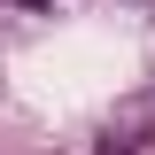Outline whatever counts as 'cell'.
I'll return each instance as SVG.
<instances>
[{
  "label": "cell",
  "mask_w": 155,
  "mask_h": 155,
  "mask_svg": "<svg viewBox=\"0 0 155 155\" xmlns=\"http://www.w3.org/2000/svg\"><path fill=\"white\" fill-rule=\"evenodd\" d=\"M16 8H54V0H16Z\"/></svg>",
  "instance_id": "6da1fadb"
}]
</instances>
